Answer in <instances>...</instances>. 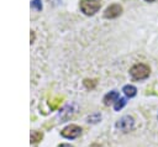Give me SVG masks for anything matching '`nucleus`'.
Wrapping results in <instances>:
<instances>
[{"label": "nucleus", "mask_w": 158, "mask_h": 147, "mask_svg": "<svg viewBox=\"0 0 158 147\" xmlns=\"http://www.w3.org/2000/svg\"><path fill=\"white\" fill-rule=\"evenodd\" d=\"M146 1H149L151 2V1H154V0H146Z\"/></svg>", "instance_id": "14"}, {"label": "nucleus", "mask_w": 158, "mask_h": 147, "mask_svg": "<svg viewBox=\"0 0 158 147\" xmlns=\"http://www.w3.org/2000/svg\"><path fill=\"white\" fill-rule=\"evenodd\" d=\"M60 135L64 137V138H68V140H74L77 137H79L81 135V128L78 126V125H68L67 127H64L60 132Z\"/></svg>", "instance_id": "4"}, {"label": "nucleus", "mask_w": 158, "mask_h": 147, "mask_svg": "<svg viewBox=\"0 0 158 147\" xmlns=\"http://www.w3.org/2000/svg\"><path fill=\"white\" fill-rule=\"evenodd\" d=\"M125 105H126V99H125V98H118V100L114 104V109H115L116 111H118V110H121Z\"/></svg>", "instance_id": "9"}, {"label": "nucleus", "mask_w": 158, "mask_h": 147, "mask_svg": "<svg viewBox=\"0 0 158 147\" xmlns=\"http://www.w3.org/2000/svg\"><path fill=\"white\" fill-rule=\"evenodd\" d=\"M122 91H123V94L127 96V98H133L136 94H137V89L133 86V85H125L123 86V89H122Z\"/></svg>", "instance_id": "8"}, {"label": "nucleus", "mask_w": 158, "mask_h": 147, "mask_svg": "<svg viewBox=\"0 0 158 147\" xmlns=\"http://www.w3.org/2000/svg\"><path fill=\"white\" fill-rule=\"evenodd\" d=\"M73 106L72 105H67L60 112H59V116H60V119L63 120V121H65V120H68L72 115H73Z\"/></svg>", "instance_id": "7"}, {"label": "nucleus", "mask_w": 158, "mask_h": 147, "mask_svg": "<svg viewBox=\"0 0 158 147\" xmlns=\"http://www.w3.org/2000/svg\"><path fill=\"white\" fill-rule=\"evenodd\" d=\"M80 10L85 15H94L100 9V1L99 0H80Z\"/></svg>", "instance_id": "2"}, {"label": "nucleus", "mask_w": 158, "mask_h": 147, "mask_svg": "<svg viewBox=\"0 0 158 147\" xmlns=\"http://www.w3.org/2000/svg\"><path fill=\"white\" fill-rule=\"evenodd\" d=\"M58 147H73V146L69 145V143H62V145H59Z\"/></svg>", "instance_id": "13"}, {"label": "nucleus", "mask_w": 158, "mask_h": 147, "mask_svg": "<svg viewBox=\"0 0 158 147\" xmlns=\"http://www.w3.org/2000/svg\"><path fill=\"white\" fill-rule=\"evenodd\" d=\"M121 12H122L121 5H118V4H112V5H110V6L105 10L104 16H105L106 19H115V17L120 16Z\"/></svg>", "instance_id": "5"}, {"label": "nucleus", "mask_w": 158, "mask_h": 147, "mask_svg": "<svg viewBox=\"0 0 158 147\" xmlns=\"http://www.w3.org/2000/svg\"><path fill=\"white\" fill-rule=\"evenodd\" d=\"M41 138H42V133H41V132L33 131V132L31 133V142H38Z\"/></svg>", "instance_id": "10"}, {"label": "nucleus", "mask_w": 158, "mask_h": 147, "mask_svg": "<svg viewBox=\"0 0 158 147\" xmlns=\"http://www.w3.org/2000/svg\"><path fill=\"white\" fill-rule=\"evenodd\" d=\"M100 119H101V115L95 114V115H91L88 117V122H98V121H100Z\"/></svg>", "instance_id": "11"}, {"label": "nucleus", "mask_w": 158, "mask_h": 147, "mask_svg": "<svg viewBox=\"0 0 158 147\" xmlns=\"http://www.w3.org/2000/svg\"><path fill=\"white\" fill-rule=\"evenodd\" d=\"M135 127V120L132 116L126 115L123 117H121L117 122H116V128L122 131V132H128Z\"/></svg>", "instance_id": "3"}, {"label": "nucleus", "mask_w": 158, "mask_h": 147, "mask_svg": "<svg viewBox=\"0 0 158 147\" xmlns=\"http://www.w3.org/2000/svg\"><path fill=\"white\" fill-rule=\"evenodd\" d=\"M118 98H120V94H118L116 90H112V91L107 93V94L104 96V104H105L106 106L112 105V104H115V103L118 100Z\"/></svg>", "instance_id": "6"}, {"label": "nucleus", "mask_w": 158, "mask_h": 147, "mask_svg": "<svg viewBox=\"0 0 158 147\" xmlns=\"http://www.w3.org/2000/svg\"><path fill=\"white\" fill-rule=\"evenodd\" d=\"M31 5H32V7H36L37 10H41V9H42V4H41V0H33Z\"/></svg>", "instance_id": "12"}, {"label": "nucleus", "mask_w": 158, "mask_h": 147, "mask_svg": "<svg viewBox=\"0 0 158 147\" xmlns=\"http://www.w3.org/2000/svg\"><path fill=\"white\" fill-rule=\"evenodd\" d=\"M149 73H151L149 67L143 63H137L130 69V74L133 80H143L149 77Z\"/></svg>", "instance_id": "1"}]
</instances>
